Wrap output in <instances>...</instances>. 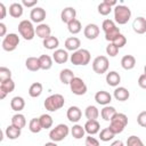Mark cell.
Wrapping results in <instances>:
<instances>
[{
    "label": "cell",
    "mask_w": 146,
    "mask_h": 146,
    "mask_svg": "<svg viewBox=\"0 0 146 146\" xmlns=\"http://www.w3.org/2000/svg\"><path fill=\"white\" fill-rule=\"evenodd\" d=\"M128 124V116L124 114V113H117L112 117V120L110 121V129L112 130V132L114 135H117V133H121L125 127Z\"/></svg>",
    "instance_id": "cell-1"
},
{
    "label": "cell",
    "mask_w": 146,
    "mask_h": 146,
    "mask_svg": "<svg viewBox=\"0 0 146 146\" xmlns=\"http://www.w3.org/2000/svg\"><path fill=\"white\" fill-rule=\"evenodd\" d=\"M65 104V99H64V96L60 95V94H54V95H50L49 97L46 98L43 105H44V108L48 111V112H56L58 110H60Z\"/></svg>",
    "instance_id": "cell-2"
},
{
    "label": "cell",
    "mask_w": 146,
    "mask_h": 146,
    "mask_svg": "<svg viewBox=\"0 0 146 146\" xmlns=\"http://www.w3.org/2000/svg\"><path fill=\"white\" fill-rule=\"evenodd\" d=\"M131 18V10L128 6L117 5L114 7V22L119 25L127 24Z\"/></svg>",
    "instance_id": "cell-3"
},
{
    "label": "cell",
    "mask_w": 146,
    "mask_h": 146,
    "mask_svg": "<svg viewBox=\"0 0 146 146\" xmlns=\"http://www.w3.org/2000/svg\"><path fill=\"white\" fill-rule=\"evenodd\" d=\"M90 59H91V55H90V51L87 50V49H83V48H80L79 50L74 51L71 56H70V60L73 65L75 66H86L90 63Z\"/></svg>",
    "instance_id": "cell-4"
},
{
    "label": "cell",
    "mask_w": 146,
    "mask_h": 146,
    "mask_svg": "<svg viewBox=\"0 0 146 146\" xmlns=\"http://www.w3.org/2000/svg\"><path fill=\"white\" fill-rule=\"evenodd\" d=\"M68 133H70V128L64 123H59L49 131V138L51 141L59 143L64 140L68 136Z\"/></svg>",
    "instance_id": "cell-5"
},
{
    "label": "cell",
    "mask_w": 146,
    "mask_h": 146,
    "mask_svg": "<svg viewBox=\"0 0 146 146\" xmlns=\"http://www.w3.org/2000/svg\"><path fill=\"white\" fill-rule=\"evenodd\" d=\"M18 33L24 40H32L35 36V27L29 19H23L18 24Z\"/></svg>",
    "instance_id": "cell-6"
},
{
    "label": "cell",
    "mask_w": 146,
    "mask_h": 146,
    "mask_svg": "<svg viewBox=\"0 0 146 146\" xmlns=\"http://www.w3.org/2000/svg\"><path fill=\"white\" fill-rule=\"evenodd\" d=\"M19 44V36L16 33H8L3 39H2V49L5 51H14Z\"/></svg>",
    "instance_id": "cell-7"
},
{
    "label": "cell",
    "mask_w": 146,
    "mask_h": 146,
    "mask_svg": "<svg viewBox=\"0 0 146 146\" xmlns=\"http://www.w3.org/2000/svg\"><path fill=\"white\" fill-rule=\"evenodd\" d=\"M110 66V62L108 58L106 56H97L94 60H92V70L95 73L97 74H104L107 72Z\"/></svg>",
    "instance_id": "cell-8"
},
{
    "label": "cell",
    "mask_w": 146,
    "mask_h": 146,
    "mask_svg": "<svg viewBox=\"0 0 146 146\" xmlns=\"http://www.w3.org/2000/svg\"><path fill=\"white\" fill-rule=\"evenodd\" d=\"M70 88H71V91L76 95V96H83L86 92H87V84L84 83V81L79 78V76H75L71 82H70Z\"/></svg>",
    "instance_id": "cell-9"
},
{
    "label": "cell",
    "mask_w": 146,
    "mask_h": 146,
    "mask_svg": "<svg viewBox=\"0 0 146 146\" xmlns=\"http://www.w3.org/2000/svg\"><path fill=\"white\" fill-rule=\"evenodd\" d=\"M46 10L41 7H34L33 9H31V13H30V18H31V22L32 23H36L38 25L41 24L44 18H46Z\"/></svg>",
    "instance_id": "cell-10"
},
{
    "label": "cell",
    "mask_w": 146,
    "mask_h": 146,
    "mask_svg": "<svg viewBox=\"0 0 146 146\" xmlns=\"http://www.w3.org/2000/svg\"><path fill=\"white\" fill-rule=\"evenodd\" d=\"M99 32H100L99 26L97 24H94V23H90V24L86 25V27L83 29V34L88 40L97 39V36L99 35Z\"/></svg>",
    "instance_id": "cell-11"
},
{
    "label": "cell",
    "mask_w": 146,
    "mask_h": 146,
    "mask_svg": "<svg viewBox=\"0 0 146 146\" xmlns=\"http://www.w3.org/2000/svg\"><path fill=\"white\" fill-rule=\"evenodd\" d=\"M14 89H15V82L13 79H8V80L0 82V98L5 99V97L8 94L13 92Z\"/></svg>",
    "instance_id": "cell-12"
},
{
    "label": "cell",
    "mask_w": 146,
    "mask_h": 146,
    "mask_svg": "<svg viewBox=\"0 0 146 146\" xmlns=\"http://www.w3.org/2000/svg\"><path fill=\"white\" fill-rule=\"evenodd\" d=\"M95 100L99 105L107 106L112 102V95L110 92L105 91V90H100V91H97L95 94Z\"/></svg>",
    "instance_id": "cell-13"
},
{
    "label": "cell",
    "mask_w": 146,
    "mask_h": 146,
    "mask_svg": "<svg viewBox=\"0 0 146 146\" xmlns=\"http://www.w3.org/2000/svg\"><path fill=\"white\" fill-rule=\"evenodd\" d=\"M66 116H67L70 122L76 123L80 121V119L82 116V112H81L80 107H78V106H70L67 112H66Z\"/></svg>",
    "instance_id": "cell-14"
},
{
    "label": "cell",
    "mask_w": 146,
    "mask_h": 146,
    "mask_svg": "<svg viewBox=\"0 0 146 146\" xmlns=\"http://www.w3.org/2000/svg\"><path fill=\"white\" fill-rule=\"evenodd\" d=\"M75 17H76V10L73 7H66L60 13V19L63 23H66V24L75 19Z\"/></svg>",
    "instance_id": "cell-15"
},
{
    "label": "cell",
    "mask_w": 146,
    "mask_h": 146,
    "mask_svg": "<svg viewBox=\"0 0 146 146\" xmlns=\"http://www.w3.org/2000/svg\"><path fill=\"white\" fill-rule=\"evenodd\" d=\"M132 30L137 34L146 33V18H144L143 16L136 17L135 21L132 22Z\"/></svg>",
    "instance_id": "cell-16"
},
{
    "label": "cell",
    "mask_w": 146,
    "mask_h": 146,
    "mask_svg": "<svg viewBox=\"0 0 146 146\" xmlns=\"http://www.w3.org/2000/svg\"><path fill=\"white\" fill-rule=\"evenodd\" d=\"M35 35L39 36V38H41L42 40L47 39L48 36L51 35V29H50V26L48 24H46V23H41V24L36 25V27H35Z\"/></svg>",
    "instance_id": "cell-17"
},
{
    "label": "cell",
    "mask_w": 146,
    "mask_h": 146,
    "mask_svg": "<svg viewBox=\"0 0 146 146\" xmlns=\"http://www.w3.org/2000/svg\"><path fill=\"white\" fill-rule=\"evenodd\" d=\"M113 97L117 102H125L130 97V92L127 88L124 87H116L113 91Z\"/></svg>",
    "instance_id": "cell-18"
},
{
    "label": "cell",
    "mask_w": 146,
    "mask_h": 146,
    "mask_svg": "<svg viewBox=\"0 0 146 146\" xmlns=\"http://www.w3.org/2000/svg\"><path fill=\"white\" fill-rule=\"evenodd\" d=\"M64 46H65V49H66V50L74 52V51H76V50L80 49L81 41H80V39L76 38V36H70V38H67V39L65 40Z\"/></svg>",
    "instance_id": "cell-19"
},
{
    "label": "cell",
    "mask_w": 146,
    "mask_h": 146,
    "mask_svg": "<svg viewBox=\"0 0 146 146\" xmlns=\"http://www.w3.org/2000/svg\"><path fill=\"white\" fill-rule=\"evenodd\" d=\"M84 127V130L89 135V136H94L96 133L99 132L100 130V124L97 120H90V121H87L86 124L83 125Z\"/></svg>",
    "instance_id": "cell-20"
},
{
    "label": "cell",
    "mask_w": 146,
    "mask_h": 146,
    "mask_svg": "<svg viewBox=\"0 0 146 146\" xmlns=\"http://www.w3.org/2000/svg\"><path fill=\"white\" fill-rule=\"evenodd\" d=\"M52 59L57 64H65L68 60V52L64 49H56L52 54Z\"/></svg>",
    "instance_id": "cell-21"
},
{
    "label": "cell",
    "mask_w": 146,
    "mask_h": 146,
    "mask_svg": "<svg viewBox=\"0 0 146 146\" xmlns=\"http://www.w3.org/2000/svg\"><path fill=\"white\" fill-rule=\"evenodd\" d=\"M105 80H106V83H107L108 86L116 88V87L120 84V82H121V76H120V74H119L116 71H110V72L106 74Z\"/></svg>",
    "instance_id": "cell-22"
},
{
    "label": "cell",
    "mask_w": 146,
    "mask_h": 146,
    "mask_svg": "<svg viewBox=\"0 0 146 146\" xmlns=\"http://www.w3.org/2000/svg\"><path fill=\"white\" fill-rule=\"evenodd\" d=\"M121 66L125 71H130L136 66V58L132 55H124L121 58Z\"/></svg>",
    "instance_id": "cell-23"
},
{
    "label": "cell",
    "mask_w": 146,
    "mask_h": 146,
    "mask_svg": "<svg viewBox=\"0 0 146 146\" xmlns=\"http://www.w3.org/2000/svg\"><path fill=\"white\" fill-rule=\"evenodd\" d=\"M23 11H24V7L19 2H13L9 6V15L14 18H19L23 15Z\"/></svg>",
    "instance_id": "cell-24"
},
{
    "label": "cell",
    "mask_w": 146,
    "mask_h": 146,
    "mask_svg": "<svg viewBox=\"0 0 146 146\" xmlns=\"http://www.w3.org/2000/svg\"><path fill=\"white\" fill-rule=\"evenodd\" d=\"M10 107H11L13 111L19 113V112L25 107V100H24V98L21 97V96H15V97H13L11 100H10Z\"/></svg>",
    "instance_id": "cell-25"
},
{
    "label": "cell",
    "mask_w": 146,
    "mask_h": 146,
    "mask_svg": "<svg viewBox=\"0 0 146 146\" xmlns=\"http://www.w3.org/2000/svg\"><path fill=\"white\" fill-rule=\"evenodd\" d=\"M42 44L48 50H56L59 46V40H58V38L54 36V35H50L47 39L42 40Z\"/></svg>",
    "instance_id": "cell-26"
},
{
    "label": "cell",
    "mask_w": 146,
    "mask_h": 146,
    "mask_svg": "<svg viewBox=\"0 0 146 146\" xmlns=\"http://www.w3.org/2000/svg\"><path fill=\"white\" fill-rule=\"evenodd\" d=\"M75 78L74 73L70 68H64L59 72V80L63 84H70V82Z\"/></svg>",
    "instance_id": "cell-27"
},
{
    "label": "cell",
    "mask_w": 146,
    "mask_h": 146,
    "mask_svg": "<svg viewBox=\"0 0 146 146\" xmlns=\"http://www.w3.org/2000/svg\"><path fill=\"white\" fill-rule=\"evenodd\" d=\"M25 66L31 72H36V71L41 70L39 57H27L25 60Z\"/></svg>",
    "instance_id": "cell-28"
},
{
    "label": "cell",
    "mask_w": 146,
    "mask_h": 146,
    "mask_svg": "<svg viewBox=\"0 0 146 146\" xmlns=\"http://www.w3.org/2000/svg\"><path fill=\"white\" fill-rule=\"evenodd\" d=\"M115 114H116L115 107L110 106V105L104 106V107L102 108V111H100V116H102V119L105 120V121H111L112 117H113Z\"/></svg>",
    "instance_id": "cell-29"
},
{
    "label": "cell",
    "mask_w": 146,
    "mask_h": 146,
    "mask_svg": "<svg viewBox=\"0 0 146 146\" xmlns=\"http://www.w3.org/2000/svg\"><path fill=\"white\" fill-rule=\"evenodd\" d=\"M5 135H6V137H7L8 139L15 140V139H17V138L22 135V130L18 129V128H16V127H14L13 124H10V125H8V127L6 128Z\"/></svg>",
    "instance_id": "cell-30"
},
{
    "label": "cell",
    "mask_w": 146,
    "mask_h": 146,
    "mask_svg": "<svg viewBox=\"0 0 146 146\" xmlns=\"http://www.w3.org/2000/svg\"><path fill=\"white\" fill-rule=\"evenodd\" d=\"M11 124H13L14 127H16V128H18V129L22 130V129L26 125V119H25V116H24L23 114L16 113V114L13 115V117H11Z\"/></svg>",
    "instance_id": "cell-31"
},
{
    "label": "cell",
    "mask_w": 146,
    "mask_h": 146,
    "mask_svg": "<svg viewBox=\"0 0 146 146\" xmlns=\"http://www.w3.org/2000/svg\"><path fill=\"white\" fill-rule=\"evenodd\" d=\"M52 57L49 55H41L39 56V62H40V67L43 71H48L52 67Z\"/></svg>",
    "instance_id": "cell-32"
},
{
    "label": "cell",
    "mask_w": 146,
    "mask_h": 146,
    "mask_svg": "<svg viewBox=\"0 0 146 146\" xmlns=\"http://www.w3.org/2000/svg\"><path fill=\"white\" fill-rule=\"evenodd\" d=\"M84 116L87 117L88 121H90V120H97L98 116H99V111H98V108L96 106L89 105L84 110Z\"/></svg>",
    "instance_id": "cell-33"
},
{
    "label": "cell",
    "mask_w": 146,
    "mask_h": 146,
    "mask_svg": "<svg viewBox=\"0 0 146 146\" xmlns=\"http://www.w3.org/2000/svg\"><path fill=\"white\" fill-rule=\"evenodd\" d=\"M42 91H43V87H42V83H40V82H34L29 88V95L32 98L39 97L42 94Z\"/></svg>",
    "instance_id": "cell-34"
},
{
    "label": "cell",
    "mask_w": 146,
    "mask_h": 146,
    "mask_svg": "<svg viewBox=\"0 0 146 146\" xmlns=\"http://www.w3.org/2000/svg\"><path fill=\"white\" fill-rule=\"evenodd\" d=\"M67 30H68V32L71 33V34H78V33H80L81 32V30H82V25H81V22L79 21V19H73L72 22H70L68 24H67Z\"/></svg>",
    "instance_id": "cell-35"
},
{
    "label": "cell",
    "mask_w": 146,
    "mask_h": 146,
    "mask_svg": "<svg viewBox=\"0 0 146 146\" xmlns=\"http://www.w3.org/2000/svg\"><path fill=\"white\" fill-rule=\"evenodd\" d=\"M84 133H86V130H84V127L80 125V124H74L72 128H71V135L73 138L75 139H81L84 137Z\"/></svg>",
    "instance_id": "cell-36"
},
{
    "label": "cell",
    "mask_w": 146,
    "mask_h": 146,
    "mask_svg": "<svg viewBox=\"0 0 146 146\" xmlns=\"http://www.w3.org/2000/svg\"><path fill=\"white\" fill-rule=\"evenodd\" d=\"M29 129L33 133H39L42 130V127H41V123H40L39 117H33V119L30 120V122H29Z\"/></svg>",
    "instance_id": "cell-37"
},
{
    "label": "cell",
    "mask_w": 146,
    "mask_h": 146,
    "mask_svg": "<svg viewBox=\"0 0 146 146\" xmlns=\"http://www.w3.org/2000/svg\"><path fill=\"white\" fill-rule=\"evenodd\" d=\"M39 120H40V123H41L42 129H49V128L52 127L54 120H52V117L49 114H42V115H40Z\"/></svg>",
    "instance_id": "cell-38"
},
{
    "label": "cell",
    "mask_w": 146,
    "mask_h": 146,
    "mask_svg": "<svg viewBox=\"0 0 146 146\" xmlns=\"http://www.w3.org/2000/svg\"><path fill=\"white\" fill-rule=\"evenodd\" d=\"M115 137V135L112 132V130L107 127V128H104L103 130H100V132H99V139L102 140V141H110V140H112L113 138Z\"/></svg>",
    "instance_id": "cell-39"
},
{
    "label": "cell",
    "mask_w": 146,
    "mask_h": 146,
    "mask_svg": "<svg viewBox=\"0 0 146 146\" xmlns=\"http://www.w3.org/2000/svg\"><path fill=\"white\" fill-rule=\"evenodd\" d=\"M120 33H121V32H120V29H119L117 26H115L114 29H112V30H110L108 32L105 33V39H106L108 42H113V41L117 38V35H119Z\"/></svg>",
    "instance_id": "cell-40"
},
{
    "label": "cell",
    "mask_w": 146,
    "mask_h": 146,
    "mask_svg": "<svg viewBox=\"0 0 146 146\" xmlns=\"http://www.w3.org/2000/svg\"><path fill=\"white\" fill-rule=\"evenodd\" d=\"M97 10H98V13H99L102 16H107V15L112 11V7H111L108 3H106L105 1H103V2H100V3L98 5Z\"/></svg>",
    "instance_id": "cell-41"
},
{
    "label": "cell",
    "mask_w": 146,
    "mask_h": 146,
    "mask_svg": "<svg viewBox=\"0 0 146 146\" xmlns=\"http://www.w3.org/2000/svg\"><path fill=\"white\" fill-rule=\"evenodd\" d=\"M125 145L127 146H145L144 143H143V140L139 137L135 136V135L128 137V139L125 141Z\"/></svg>",
    "instance_id": "cell-42"
},
{
    "label": "cell",
    "mask_w": 146,
    "mask_h": 146,
    "mask_svg": "<svg viewBox=\"0 0 146 146\" xmlns=\"http://www.w3.org/2000/svg\"><path fill=\"white\" fill-rule=\"evenodd\" d=\"M106 54H107L110 57H115V56L119 54V48H117L113 42H110V43L106 46Z\"/></svg>",
    "instance_id": "cell-43"
},
{
    "label": "cell",
    "mask_w": 146,
    "mask_h": 146,
    "mask_svg": "<svg viewBox=\"0 0 146 146\" xmlns=\"http://www.w3.org/2000/svg\"><path fill=\"white\" fill-rule=\"evenodd\" d=\"M8 79H11V71L5 66H1L0 67V82L8 80Z\"/></svg>",
    "instance_id": "cell-44"
},
{
    "label": "cell",
    "mask_w": 146,
    "mask_h": 146,
    "mask_svg": "<svg viewBox=\"0 0 146 146\" xmlns=\"http://www.w3.org/2000/svg\"><path fill=\"white\" fill-rule=\"evenodd\" d=\"M115 26H116V24H115V22L112 21V19H105V21L103 22V24H102V29H103L104 33L108 32L110 30L114 29Z\"/></svg>",
    "instance_id": "cell-45"
},
{
    "label": "cell",
    "mask_w": 146,
    "mask_h": 146,
    "mask_svg": "<svg viewBox=\"0 0 146 146\" xmlns=\"http://www.w3.org/2000/svg\"><path fill=\"white\" fill-rule=\"evenodd\" d=\"M113 43L120 49V48H122V47H124L125 46V43H127V38L122 34V33H120L119 35H117V38L113 41Z\"/></svg>",
    "instance_id": "cell-46"
},
{
    "label": "cell",
    "mask_w": 146,
    "mask_h": 146,
    "mask_svg": "<svg viewBox=\"0 0 146 146\" xmlns=\"http://www.w3.org/2000/svg\"><path fill=\"white\" fill-rule=\"evenodd\" d=\"M84 145H86V146H100V145H99V140L96 139L95 137H91V136H87V137H86Z\"/></svg>",
    "instance_id": "cell-47"
},
{
    "label": "cell",
    "mask_w": 146,
    "mask_h": 146,
    "mask_svg": "<svg viewBox=\"0 0 146 146\" xmlns=\"http://www.w3.org/2000/svg\"><path fill=\"white\" fill-rule=\"evenodd\" d=\"M137 123L143 127V128H146V111H143L138 114L137 116Z\"/></svg>",
    "instance_id": "cell-48"
},
{
    "label": "cell",
    "mask_w": 146,
    "mask_h": 146,
    "mask_svg": "<svg viewBox=\"0 0 146 146\" xmlns=\"http://www.w3.org/2000/svg\"><path fill=\"white\" fill-rule=\"evenodd\" d=\"M38 3V0H23L22 1V5L23 7H27V8H34Z\"/></svg>",
    "instance_id": "cell-49"
},
{
    "label": "cell",
    "mask_w": 146,
    "mask_h": 146,
    "mask_svg": "<svg viewBox=\"0 0 146 146\" xmlns=\"http://www.w3.org/2000/svg\"><path fill=\"white\" fill-rule=\"evenodd\" d=\"M138 86L141 89H146V74H141L138 78Z\"/></svg>",
    "instance_id": "cell-50"
},
{
    "label": "cell",
    "mask_w": 146,
    "mask_h": 146,
    "mask_svg": "<svg viewBox=\"0 0 146 146\" xmlns=\"http://www.w3.org/2000/svg\"><path fill=\"white\" fill-rule=\"evenodd\" d=\"M7 15V9L2 2H0V19H3Z\"/></svg>",
    "instance_id": "cell-51"
},
{
    "label": "cell",
    "mask_w": 146,
    "mask_h": 146,
    "mask_svg": "<svg viewBox=\"0 0 146 146\" xmlns=\"http://www.w3.org/2000/svg\"><path fill=\"white\" fill-rule=\"evenodd\" d=\"M7 35V26H6V24L5 23H0V36H2V38H5Z\"/></svg>",
    "instance_id": "cell-52"
},
{
    "label": "cell",
    "mask_w": 146,
    "mask_h": 146,
    "mask_svg": "<svg viewBox=\"0 0 146 146\" xmlns=\"http://www.w3.org/2000/svg\"><path fill=\"white\" fill-rule=\"evenodd\" d=\"M110 146H124V143L122 140H114Z\"/></svg>",
    "instance_id": "cell-53"
},
{
    "label": "cell",
    "mask_w": 146,
    "mask_h": 146,
    "mask_svg": "<svg viewBox=\"0 0 146 146\" xmlns=\"http://www.w3.org/2000/svg\"><path fill=\"white\" fill-rule=\"evenodd\" d=\"M43 146H58V145H57V143H55V141H49V143H46Z\"/></svg>",
    "instance_id": "cell-54"
},
{
    "label": "cell",
    "mask_w": 146,
    "mask_h": 146,
    "mask_svg": "<svg viewBox=\"0 0 146 146\" xmlns=\"http://www.w3.org/2000/svg\"><path fill=\"white\" fill-rule=\"evenodd\" d=\"M144 74H146V65H145V67H144Z\"/></svg>",
    "instance_id": "cell-55"
}]
</instances>
